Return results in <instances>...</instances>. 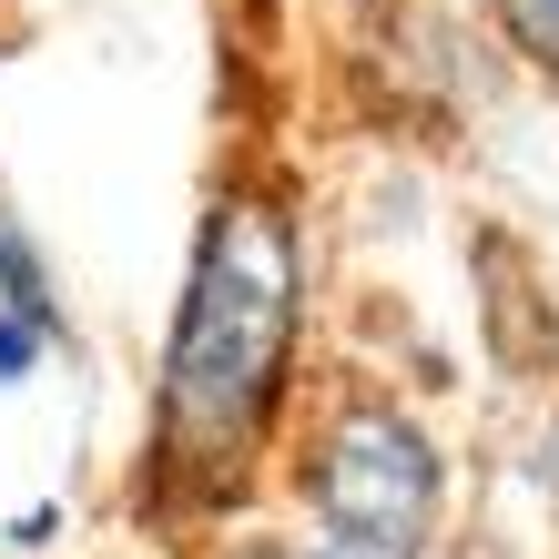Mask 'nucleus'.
<instances>
[{
	"label": "nucleus",
	"mask_w": 559,
	"mask_h": 559,
	"mask_svg": "<svg viewBox=\"0 0 559 559\" xmlns=\"http://www.w3.org/2000/svg\"><path fill=\"white\" fill-rule=\"evenodd\" d=\"M295 235L265 193L214 204L204 245H193V285L163 346V438L193 468H235L265 438V407L285 386L295 346Z\"/></svg>",
	"instance_id": "nucleus-1"
},
{
	"label": "nucleus",
	"mask_w": 559,
	"mask_h": 559,
	"mask_svg": "<svg viewBox=\"0 0 559 559\" xmlns=\"http://www.w3.org/2000/svg\"><path fill=\"white\" fill-rule=\"evenodd\" d=\"M438 519V448L407 407H346L316 457V539L346 559H417Z\"/></svg>",
	"instance_id": "nucleus-2"
},
{
	"label": "nucleus",
	"mask_w": 559,
	"mask_h": 559,
	"mask_svg": "<svg viewBox=\"0 0 559 559\" xmlns=\"http://www.w3.org/2000/svg\"><path fill=\"white\" fill-rule=\"evenodd\" d=\"M499 11H509L519 41H530V61H549V72H559V0H499Z\"/></svg>",
	"instance_id": "nucleus-3"
},
{
	"label": "nucleus",
	"mask_w": 559,
	"mask_h": 559,
	"mask_svg": "<svg viewBox=\"0 0 559 559\" xmlns=\"http://www.w3.org/2000/svg\"><path fill=\"white\" fill-rule=\"evenodd\" d=\"M31 367V325H0V377H21Z\"/></svg>",
	"instance_id": "nucleus-4"
},
{
	"label": "nucleus",
	"mask_w": 559,
	"mask_h": 559,
	"mask_svg": "<svg viewBox=\"0 0 559 559\" xmlns=\"http://www.w3.org/2000/svg\"><path fill=\"white\" fill-rule=\"evenodd\" d=\"M265 559H346V549H325V539L306 530V539H295V549H265Z\"/></svg>",
	"instance_id": "nucleus-5"
}]
</instances>
